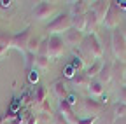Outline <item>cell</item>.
<instances>
[{
	"label": "cell",
	"instance_id": "cell-8",
	"mask_svg": "<svg viewBox=\"0 0 126 124\" xmlns=\"http://www.w3.org/2000/svg\"><path fill=\"white\" fill-rule=\"evenodd\" d=\"M82 108H84V112L91 117H100L102 115V112L105 110V105L102 103V101H98L96 98H86V100H82Z\"/></svg>",
	"mask_w": 126,
	"mask_h": 124
},
{
	"label": "cell",
	"instance_id": "cell-19",
	"mask_svg": "<svg viewBox=\"0 0 126 124\" xmlns=\"http://www.w3.org/2000/svg\"><path fill=\"white\" fill-rule=\"evenodd\" d=\"M88 91H89V95L91 98H96V96H102L103 95V84L96 79H91L89 86H88Z\"/></svg>",
	"mask_w": 126,
	"mask_h": 124
},
{
	"label": "cell",
	"instance_id": "cell-2",
	"mask_svg": "<svg viewBox=\"0 0 126 124\" xmlns=\"http://www.w3.org/2000/svg\"><path fill=\"white\" fill-rule=\"evenodd\" d=\"M110 51H112L116 61L126 65V37L119 28L110 32Z\"/></svg>",
	"mask_w": 126,
	"mask_h": 124
},
{
	"label": "cell",
	"instance_id": "cell-36",
	"mask_svg": "<svg viewBox=\"0 0 126 124\" xmlns=\"http://www.w3.org/2000/svg\"><path fill=\"white\" fill-rule=\"evenodd\" d=\"M11 0H0V7H2V9H9L11 7Z\"/></svg>",
	"mask_w": 126,
	"mask_h": 124
},
{
	"label": "cell",
	"instance_id": "cell-23",
	"mask_svg": "<svg viewBox=\"0 0 126 124\" xmlns=\"http://www.w3.org/2000/svg\"><path fill=\"white\" fill-rule=\"evenodd\" d=\"M40 40H42V39H39V37H33V35H32V37H30V40H28V53L37 54L39 45H40Z\"/></svg>",
	"mask_w": 126,
	"mask_h": 124
},
{
	"label": "cell",
	"instance_id": "cell-25",
	"mask_svg": "<svg viewBox=\"0 0 126 124\" xmlns=\"http://www.w3.org/2000/svg\"><path fill=\"white\" fill-rule=\"evenodd\" d=\"M47 53H49V39L44 37V39L40 40V45H39L37 54H39V56H47Z\"/></svg>",
	"mask_w": 126,
	"mask_h": 124
},
{
	"label": "cell",
	"instance_id": "cell-28",
	"mask_svg": "<svg viewBox=\"0 0 126 124\" xmlns=\"http://www.w3.org/2000/svg\"><path fill=\"white\" fill-rule=\"evenodd\" d=\"M77 72L74 70V67L68 63V65H65V68H63V77H65V79H68V81H72V77L75 75Z\"/></svg>",
	"mask_w": 126,
	"mask_h": 124
},
{
	"label": "cell",
	"instance_id": "cell-11",
	"mask_svg": "<svg viewBox=\"0 0 126 124\" xmlns=\"http://www.w3.org/2000/svg\"><path fill=\"white\" fill-rule=\"evenodd\" d=\"M46 100H47V87L37 84V86L33 87V91H32V103H33V105L39 108Z\"/></svg>",
	"mask_w": 126,
	"mask_h": 124
},
{
	"label": "cell",
	"instance_id": "cell-39",
	"mask_svg": "<svg viewBox=\"0 0 126 124\" xmlns=\"http://www.w3.org/2000/svg\"><path fill=\"white\" fill-rule=\"evenodd\" d=\"M114 124H126V117H116Z\"/></svg>",
	"mask_w": 126,
	"mask_h": 124
},
{
	"label": "cell",
	"instance_id": "cell-16",
	"mask_svg": "<svg viewBox=\"0 0 126 124\" xmlns=\"http://www.w3.org/2000/svg\"><path fill=\"white\" fill-rule=\"evenodd\" d=\"M96 81H100L103 86L112 81V63H110V61L103 63V68L100 70V73H98V77H96Z\"/></svg>",
	"mask_w": 126,
	"mask_h": 124
},
{
	"label": "cell",
	"instance_id": "cell-34",
	"mask_svg": "<svg viewBox=\"0 0 126 124\" xmlns=\"http://www.w3.org/2000/svg\"><path fill=\"white\" fill-rule=\"evenodd\" d=\"M117 101L126 103V86H124V84L119 86V100H117Z\"/></svg>",
	"mask_w": 126,
	"mask_h": 124
},
{
	"label": "cell",
	"instance_id": "cell-29",
	"mask_svg": "<svg viewBox=\"0 0 126 124\" xmlns=\"http://www.w3.org/2000/svg\"><path fill=\"white\" fill-rule=\"evenodd\" d=\"M35 56L37 54H33V53H25V58H26V68L28 70H32L35 67Z\"/></svg>",
	"mask_w": 126,
	"mask_h": 124
},
{
	"label": "cell",
	"instance_id": "cell-24",
	"mask_svg": "<svg viewBox=\"0 0 126 124\" xmlns=\"http://www.w3.org/2000/svg\"><path fill=\"white\" fill-rule=\"evenodd\" d=\"M35 67L40 68V70H46L49 68V56H35Z\"/></svg>",
	"mask_w": 126,
	"mask_h": 124
},
{
	"label": "cell",
	"instance_id": "cell-43",
	"mask_svg": "<svg viewBox=\"0 0 126 124\" xmlns=\"http://www.w3.org/2000/svg\"><path fill=\"white\" fill-rule=\"evenodd\" d=\"M123 33H124V37H126V30H124V32H123Z\"/></svg>",
	"mask_w": 126,
	"mask_h": 124
},
{
	"label": "cell",
	"instance_id": "cell-26",
	"mask_svg": "<svg viewBox=\"0 0 126 124\" xmlns=\"http://www.w3.org/2000/svg\"><path fill=\"white\" fill-rule=\"evenodd\" d=\"M19 119H21L23 124H37V115L30 114V112H25L23 115H19Z\"/></svg>",
	"mask_w": 126,
	"mask_h": 124
},
{
	"label": "cell",
	"instance_id": "cell-4",
	"mask_svg": "<svg viewBox=\"0 0 126 124\" xmlns=\"http://www.w3.org/2000/svg\"><path fill=\"white\" fill-rule=\"evenodd\" d=\"M54 12H56V4H53V2H39L33 7V11H32V18L37 19V21H44V19H49Z\"/></svg>",
	"mask_w": 126,
	"mask_h": 124
},
{
	"label": "cell",
	"instance_id": "cell-13",
	"mask_svg": "<svg viewBox=\"0 0 126 124\" xmlns=\"http://www.w3.org/2000/svg\"><path fill=\"white\" fill-rule=\"evenodd\" d=\"M51 89H53V93L56 95V98H58L60 101H61V100H67V96H68V89H67V84L63 82V79L54 81L53 86H51Z\"/></svg>",
	"mask_w": 126,
	"mask_h": 124
},
{
	"label": "cell",
	"instance_id": "cell-22",
	"mask_svg": "<svg viewBox=\"0 0 126 124\" xmlns=\"http://www.w3.org/2000/svg\"><path fill=\"white\" fill-rule=\"evenodd\" d=\"M112 112L116 117H126V103H121V101H116L112 103Z\"/></svg>",
	"mask_w": 126,
	"mask_h": 124
},
{
	"label": "cell",
	"instance_id": "cell-42",
	"mask_svg": "<svg viewBox=\"0 0 126 124\" xmlns=\"http://www.w3.org/2000/svg\"><path fill=\"white\" fill-rule=\"evenodd\" d=\"M123 84L126 86V72H124V77H123Z\"/></svg>",
	"mask_w": 126,
	"mask_h": 124
},
{
	"label": "cell",
	"instance_id": "cell-12",
	"mask_svg": "<svg viewBox=\"0 0 126 124\" xmlns=\"http://www.w3.org/2000/svg\"><path fill=\"white\" fill-rule=\"evenodd\" d=\"M58 112L68 121V124H77V117H75L74 108H72L65 100H61V101H60V110H58Z\"/></svg>",
	"mask_w": 126,
	"mask_h": 124
},
{
	"label": "cell",
	"instance_id": "cell-31",
	"mask_svg": "<svg viewBox=\"0 0 126 124\" xmlns=\"http://www.w3.org/2000/svg\"><path fill=\"white\" fill-rule=\"evenodd\" d=\"M53 124H68V121L63 117L60 112H56V114H53Z\"/></svg>",
	"mask_w": 126,
	"mask_h": 124
},
{
	"label": "cell",
	"instance_id": "cell-14",
	"mask_svg": "<svg viewBox=\"0 0 126 124\" xmlns=\"http://www.w3.org/2000/svg\"><path fill=\"white\" fill-rule=\"evenodd\" d=\"M98 25H100V21H98V18H96V14L89 9V11L86 12V32H84V33H88V35L94 33V32H96V28H98Z\"/></svg>",
	"mask_w": 126,
	"mask_h": 124
},
{
	"label": "cell",
	"instance_id": "cell-21",
	"mask_svg": "<svg viewBox=\"0 0 126 124\" xmlns=\"http://www.w3.org/2000/svg\"><path fill=\"white\" fill-rule=\"evenodd\" d=\"M98 121H102V124H114V121H116V115H114V112H112V108H107L105 107V110L102 112V115L98 117Z\"/></svg>",
	"mask_w": 126,
	"mask_h": 124
},
{
	"label": "cell",
	"instance_id": "cell-10",
	"mask_svg": "<svg viewBox=\"0 0 126 124\" xmlns=\"http://www.w3.org/2000/svg\"><path fill=\"white\" fill-rule=\"evenodd\" d=\"M110 5V0H96V2H89V9L96 14V18L102 25L103 18H105V14H107V9Z\"/></svg>",
	"mask_w": 126,
	"mask_h": 124
},
{
	"label": "cell",
	"instance_id": "cell-30",
	"mask_svg": "<svg viewBox=\"0 0 126 124\" xmlns=\"http://www.w3.org/2000/svg\"><path fill=\"white\" fill-rule=\"evenodd\" d=\"M49 121H53V115H49V114H37V124H49Z\"/></svg>",
	"mask_w": 126,
	"mask_h": 124
},
{
	"label": "cell",
	"instance_id": "cell-15",
	"mask_svg": "<svg viewBox=\"0 0 126 124\" xmlns=\"http://www.w3.org/2000/svg\"><path fill=\"white\" fill-rule=\"evenodd\" d=\"M89 11V2L86 0H77V2H70V16H81Z\"/></svg>",
	"mask_w": 126,
	"mask_h": 124
},
{
	"label": "cell",
	"instance_id": "cell-7",
	"mask_svg": "<svg viewBox=\"0 0 126 124\" xmlns=\"http://www.w3.org/2000/svg\"><path fill=\"white\" fill-rule=\"evenodd\" d=\"M102 25H103L105 28H109L110 32L117 28V25H119V7H117L116 2H110V5H109V9H107V14H105Z\"/></svg>",
	"mask_w": 126,
	"mask_h": 124
},
{
	"label": "cell",
	"instance_id": "cell-38",
	"mask_svg": "<svg viewBox=\"0 0 126 124\" xmlns=\"http://www.w3.org/2000/svg\"><path fill=\"white\" fill-rule=\"evenodd\" d=\"M119 11H126V0H119V2H116Z\"/></svg>",
	"mask_w": 126,
	"mask_h": 124
},
{
	"label": "cell",
	"instance_id": "cell-27",
	"mask_svg": "<svg viewBox=\"0 0 126 124\" xmlns=\"http://www.w3.org/2000/svg\"><path fill=\"white\" fill-rule=\"evenodd\" d=\"M11 44H12V35H9V33H0V45H2V47L9 49Z\"/></svg>",
	"mask_w": 126,
	"mask_h": 124
},
{
	"label": "cell",
	"instance_id": "cell-17",
	"mask_svg": "<svg viewBox=\"0 0 126 124\" xmlns=\"http://www.w3.org/2000/svg\"><path fill=\"white\" fill-rule=\"evenodd\" d=\"M75 87H88L89 86V82H91V79L88 77V73H86V70H82V72H77L74 77H72V81H70Z\"/></svg>",
	"mask_w": 126,
	"mask_h": 124
},
{
	"label": "cell",
	"instance_id": "cell-9",
	"mask_svg": "<svg viewBox=\"0 0 126 124\" xmlns=\"http://www.w3.org/2000/svg\"><path fill=\"white\" fill-rule=\"evenodd\" d=\"M63 40H65V45H68L70 49L81 47V44L84 40V33L79 32V30H75V28H70L68 32L63 35Z\"/></svg>",
	"mask_w": 126,
	"mask_h": 124
},
{
	"label": "cell",
	"instance_id": "cell-44",
	"mask_svg": "<svg viewBox=\"0 0 126 124\" xmlns=\"http://www.w3.org/2000/svg\"><path fill=\"white\" fill-rule=\"evenodd\" d=\"M124 14H126V11H124Z\"/></svg>",
	"mask_w": 126,
	"mask_h": 124
},
{
	"label": "cell",
	"instance_id": "cell-18",
	"mask_svg": "<svg viewBox=\"0 0 126 124\" xmlns=\"http://www.w3.org/2000/svg\"><path fill=\"white\" fill-rule=\"evenodd\" d=\"M102 68H103V61L102 59H94L93 63H89V67L86 68V73H88L89 79H96Z\"/></svg>",
	"mask_w": 126,
	"mask_h": 124
},
{
	"label": "cell",
	"instance_id": "cell-35",
	"mask_svg": "<svg viewBox=\"0 0 126 124\" xmlns=\"http://www.w3.org/2000/svg\"><path fill=\"white\" fill-rule=\"evenodd\" d=\"M65 101H67V103H68V105L74 108V105L77 103V96L74 95V93H68V96H67V100H65Z\"/></svg>",
	"mask_w": 126,
	"mask_h": 124
},
{
	"label": "cell",
	"instance_id": "cell-5",
	"mask_svg": "<svg viewBox=\"0 0 126 124\" xmlns=\"http://www.w3.org/2000/svg\"><path fill=\"white\" fill-rule=\"evenodd\" d=\"M47 39H49V53H47L49 59L61 58L63 53H65V47H67L63 37H60V35H47Z\"/></svg>",
	"mask_w": 126,
	"mask_h": 124
},
{
	"label": "cell",
	"instance_id": "cell-33",
	"mask_svg": "<svg viewBox=\"0 0 126 124\" xmlns=\"http://www.w3.org/2000/svg\"><path fill=\"white\" fill-rule=\"evenodd\" d=\"M98 121V117H81V119H77V124H94Z\"/></svg>",
	"mask_w": 126,
	"mask_h": 124
},
{
	"label": "cell",
	"instance_id": "cell-32",
	"mask_svg": "<svg viewBox=\"0 0 126 124\" xmlns=\"http://www.w3.org/2000/svg\"><path fill=\"white\" fill-rule=\"evenodd\" d=\"M28 81H30L32 84H37V81H39V72H37V68H32V70H30Z\"/></svg>",
	"mask_w": 126,
	"mask_h": 124
},
{
	"label": "cell",
	"instance_id": "cell-41",
	"mask_svg": "<svg viewBox=\"0 0 126 124\" xmlns=\"http://www.w3.org/2000/svg\"><path fill=\"white\" fill-rule=\"evenodd\" d=\"M0 124H9V122H7V119H5L4 115H2V117H0Z\"/></svg>",
	"mask_w": 126,
	"mask_h": 124
},
{
	"label": "cell",
	"instance_id": "cell-6",
	"mask_svg": "<svg viewBox=\"0 0 126 124\" xmlns=\"http://www.w3.org/2000/svg\"><path fill=\"white\" fill-rule=\"evenodd\" d=\"M30 37H32V28L26 26L25 30H21L19 33L12 35V44H11V47L21 51L23 54L28 53V40H30Z\"/></svg>",
	"mask_w": 126,
	"mask_h": 124
},
{
	"label": "cell",
	"instance_id": "cell-20",
	"mask_svg": "<svg viewBox=\"0 0 126 124\" xmlns=\"http://www.w3.org/2000/svg\"><path fill=\"white\" fill-rule=\"evenodd\" d=\"M72 28L79 30V32H86V14H81V16H72Z\"/></svg>",
	"mask_w": 126,
	"mask_h": 124
},
{
	"label": "cell",
	"instance_id": "cell-1",
	"mask_svg": "<svg viewBox=\"0 0 126 124\" xmlns=\"http://www.w3.org/2000/svg\"><path fill=\"white\" fill-rule=\"evenodd\" d=\"M79 51L82 53L86 63L88 61L93 63L94 59H102V56H103V47H102V42H100L96 33L84 35V40L81 44V47H79Z\"/></svg>",
	"mask_w": 126,
	"mask_h": 124
},
{
	"label": "cell",
	"instance_id": "cell-40",
	"mask_svg": "<svg viewBox=\"0 0 126 124\" xmlns=\"http://www.w3.org/2000/svg\"><path fill=\"white\" fill-rule=\"evenodd\" d=\"M5 53H7V49H5V47H2V45H0V56H4Z\"/></svg>",
	"mask_w": 126,
	"mask_h": 124
},
{
	"label": "cell",
	"instance_id": "cell-3",
	"mask_svg": "<svg viewBox=\"0 0 126 124\" xmlns=\"http://www.w3.org/2000/svg\"><path fill=\"white\" fill-rule=\"evenodd\" d=\"M70 28H72V16L70 12H63V14H58L56 18H53V21H49L46 30L49 32V35H60V33L65 35Z\"/></svg>",
	"mask_w": 126,
	"mask_h": 124
},
{
	"label": "cell",
	"instance_id": "cell-37",
	"mask_svg": "<svg viewBox=\"0 0 126 124\" xmlns=\"http://www.w3.org/2000/svg\"><path fill=\"white\" fill-rule=\"evenodd\" d=\"M7 122H9V124H23L21 119H19V115H18V117H12V119H7Z\"/></svg>",
	"mask_w": 126,
	"mask_h": 124
}]
</instances>
